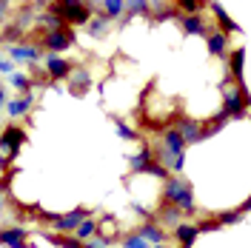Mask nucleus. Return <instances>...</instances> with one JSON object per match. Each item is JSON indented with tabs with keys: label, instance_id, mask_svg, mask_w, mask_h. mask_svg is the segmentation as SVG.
<instances>
[{
	"label": "nucleus",
	"instance_id": "nucleus-1",
	"mask_svg": "<svg viewBox=\"0 0 251 248\" xmlns=\"http://www.w3.org/2000/svg\"><path fill=\"white\" fill-rule=\"evenodd\" d=\"M163 202L186 211V214H194V191H191V183L180 180V177L163 180Z\"/></svg>",
	"mask_w": 251,
	"mask_h": 248
},
{
	"label": "nucleus",
	"instance_id": "nucleus-2",
	"mask_svg": "<svg viewBox=\"0 0 251 248\" xmlns=\"http://www.w3.org/2000/svg\"><path fill=\"white\" fill-rule=\"evenodd\" d=\"M49 12L57 15L60 20H66V23H72V26H77V23L92 20L94 9L83 0H63V3H49Z\"/></svg>",
	"mask_w": 251,
	"mask_h": 248
},
{
	"label": "nucleus",
	"instance_id": "nucleus-3",
	"mask_svg": "<svg viewBox=\"0 0 251 248\" xmlns=\"http://www.w3.org/2000/svg\"><path fill=\"white\" fill-rule=\"evenodd\" d=\"M246 109H249V86L240 83L237 89H226L223 94V111L228 120H243L246 117Z\"/></svg>",
	"mask_w": 251,
	"mask_h": 248
},
{
	"label": "nucleus",
	"instance_id": "nucleus-4",
	"mask_svg": "<svg viewBox=\"0 0 251 248\" xmlns=\"http://www.w3.org/2000/svg\"><path fill=\"white\" fill-rule=\"evenodd\" d=\"M160 157H163V166L166 163H177V160H186V143H183L177 128H166L163 131V151H160Z\"/></svg>",
	"mask_w": 251,
	"mask_h": 248
},
{
	"label": "nucleus",
	"instance_id": "nucleus-5",
	"mask_svg": "<svg viewBox=\"0 0 251 248\" xmlns=\"http://www.w3.org/2000/svg\"><path fill=\"white\" fill-rule=\"evenodd\" d=\"M20 146H26V131L17 128V125H6L0 131V151H6V154L15 160L20 154Z\"/></svg>",
	"mask_w": 251,
	"mask_h": 248
},
{
	"label": "nucleus",
	"instance_id": "nucleus-6",
	"mask_svg": "<svg viewBox=\"0 0 251 248\" xmlns=\"http://www.w3.org/2000/svg\"><path fill=\"white\" fill-rule=\"evenodd\" d=\"M86 217H92V211H89V208H83V205H77V208H72L69 214H57L51 225H54V231H57V234H69V231H75Z\"/></svg>",
	"mask_w": 251,
	"mask_h": 248
},
{
	"label": "nucleus",
	"instance_id": "nucleus-7",
	"mask_svg": "<svg viewBox=\"0 0 251 248\" xmlns=\"http://www.w3.org/2000/svg\"><path fill=\"white\" fill-rule=\"evenodd\" d=\"M69 46H75V31L69 26H60V29L43 34V49H49V51H66Z\"/></svg>",
	"mask_w": 251,
	"mask_h": 248
},
{
	"label": "nucleus",
	"instance_id": "nucleus-8",
	"mask_svg": "<svg viewBox=\"0 0 251 248\" xmlns=\"http://www.w3.org/2000/svg\"><path fill=\"white\" fill-rule=\"evenodd\" d=\"M43 66H46V72H49V77H51V80H66L69 74H72V72H75L72 60H66V57H57V54H46Z\"/></svg>",
	"mask_w": 251,
	"mask_h": 248
},
{
	"label": "nucleus",
	"instance_id": "nucleus-9",
	"mask_svg": "<svg viewBox=\"0 0 251 248\" xmlns=\"http://www.w3.org/2000/svg\"><path fill=\"white\" fill-rule=\"evenodd\" d=\"M205 46H208V54H211V57H223L226 49H228V37H226L223 31L208 26V31H205Z\"/></svg>",
	"mask_w": 251,
	"mask_h": 248
},
{
	"label": "nucleus",
	"instance_id": "nucleus-10",
	"mask_svg": "<svg viewBox=\"0 0 251 248\" xmlns=\"http://www.w3.org/2000/svg\"><path fill=\"white\" fill-rule=\"evenodd\" d=\"M177 131H180V137H183L186 146L200 143V120H194V117H183L180 125H177Z\"/></svg>",
	"mask_w": 251,
	"mask_h": 248
},
{
	"label": "nucleus",
	"instance_id": "nucleus-11",
	"mask_svg": "<svg viewBox=\"0 0 251 248\" xmlns=\"http://www.w3.org/2000/svg\"><path fill=\"white\" fill-rule=\"evenodd\" d=\"M117 231H120V225H117V220L111 217V214H106L103 220H97V234L94 237H100V240H106V243H114V237H117Z\"/></svg>",
	"mask_w": 251,
	"mask_h": 248
},
{
	"label": "nucleus",
	"instance_id": "nucleus-12",
	"mask_svg": "<svg viewBox=\"0 0 251 248\" xmlns=\"http://www.w3.org/2000/svg\"><path fill=\"white\" fill-rule=\"evenodd\" d=\"M174 237H177V246L180 248H191L194 240L200 237V231H197V225H191V223H180V225L174 228Z\"/></svg>",
	"mask_w": 251,
	"mask_h": 248
},
{
	"label": "nucleus",
	"instance_id": "nucleus-13",
	"mask_svg": "<svg viewBox=\"0 0 251 248\" xmlns=\"http://www.w3.org/2000/svg\"><path fill=\"white\" fill-rule=\"evenodd\" d=\"M180 17V29L186 31V34H203L208 31V26H205V20L200 15H177Z\"/></svg>",
	"mask_w": 251,
	"mask_h": 248
},
{
	"label": "nucleus",
	"instance_id": "nucleus-14",
	"mask_svg": "<svg viewBox=\"0 0 251 248\" xmlns=\"http://www.w3.org/2000/svg\"><path fill=\"white\" fill-rule=\"evenodd\" d=\"M31 106H34V97H31V94H20L17 100H6V111H9L12 117H23V114H29Z\"/></svg>",
	"mask_w": 251,
	"mask_h": 248
},
{
	"label": "nucleus",
	"instance_id": "nucleus-15",
	"mask_svg": "<svg viewBox=\"0 0 251 248\" xmlns=\"http://www.w3.org/2000/svg\"><path fill=\"white\" fill-rule=\"evenodd\" d=\"M0 246L26 248V231L23 228H0Z\"/></svg>",
	"mask_w": 251,
	"mask_h": 248
},
{
	"label": "nucleus",
	"instance_id": "nucleus-16",
	"mask_svg": "<svg viewBox=\"0 0 251 248\" xmlns=\"http://www.w3.org/2000/svg\"><path fill=\"white\" fill-rule=\"evenodd\" d=\"M243 66H246V51H243V49L231 51V60H228V72H231V80H234L237 86H240V83H246Z\"/></svg>",
	"mask_w": 251,
	"mask_h": 248
},
{
	"label": "nucleus",
	"instance_id": "nucleus-17",
	"mask_svg": "<svg viewBox=\"0 0 251 248\" xmlns=\"http://www.w3.org/2000/svg\"><path fill=\"white\" fill-rule=\"evenodd\" d=\"M134 234H137V237H143L146 243H151V246H160V243L166 240V231H163L157 223H146V225H140Z\"/></svg>",
	"mask_w": 251,
	"mask_h": 248
},
{
	"label": "nucleus",
	"instance_id": "nucleus-18",
	"mask_svg": "<svg viewBox=\"0 0 251 248\" xmlns=\"http://www.w3.org/2000/svg\"><path fill=\"white\" fill-rule=\"evenodd\" d=\"M226 123H228V117H226V114H217L214 120H205V123H200V140L214 137L217 131H223V128H226Z\"/></svg>",
	"mask_w": 251,
	"mask_h": 248
},
{
	"label": "nucleus",
	"instance_id": "nucleus-19",
	"mask_svg": "<svg viewBox=\"0 0 251 248\" xmlns=\"http://www.w3.org/2000/svg\"><path fill=\"white\" fill-rule=\"evenodd\" d=\"M12 60H29V63H34V60H40V49L37 46H12Z\"/></svg>",
	"mask_w": 251,
	"mask_h": 248
},
{
	"label": "nucleus",
	"instance_id": "nucleus-20",
	"mask_svg": "<svg viewBox=\"0 0 251 248\" xmlns=\"http://www.w3.org/2000/svg\"><path fill=\"white\" fill-rule=\"evenodd\" d=\"M208 9H211V12H214V17L220 20V26H223V34H226V31H240V26H237L234 20H231V17L226 15V9H223L220 3H211Z\"/></svg>",
	"mask_w": 251,
	"mask_h": 248
},
{
	"label": "nucleus",
	"instance_id": "nucleus-21",
	"mask_svg": "<svg viewBox=\"0 0 251 248\" xmlns=\"http://www.w3.org/2000/svg\"><path fill=\"white\" fill-rule=\"evenodd\" d=\"M149 163H151V149H149V146H143L140 154L131 157V163H128V166H131L134 174H146V166H149Z\"/></svg>",
	"mask_w": 251,
	"mask_h": 248
},
{
	"label": "nucleus",
	"instance_id": "nucleus-22",
	"mask_svg": "<svg viewBox=\"0 0 251 248\" xmlns=\"http://www.w3.org/2000/svg\"><path fill=\"white\" fill-rule=\"evenodd\" d=\"M94 234H97V220H94V217H86V220L77 225V228H75V240H80V243H83V240H92Z\"/></svg>",
	"mask_w": 251,
	"mask_h": 248
},
{
	"label": "nucleus",
	"instance_id": "nucleus-23",
	"mask_svg": "<svg viewBox=\"0 0 251 248\" xmlns=\"http://www.w3.org/2000/svg\"><path fill=\"white\" fill-rule=\"evenodd\" d=\"M69 77H72V94H83L92 86V77H89L86 72H72Z\"/></svg>",
	"mask_w": 251,
	"mask_h": 248
},
{
	"label": "nucleus",
	"instance_id": "nucleus-24",
	"mask_svg": "<svg viewBox=\"0 0 251 248\" xmlns=\"http://www.w3.org/2000/svg\"><path fill=\"white\" fill-rule=\"evenodd\" d=\"M49 243H54L57 248H83V243L80 240H75V237H66V234H43Z\"/></svg>",
	"mask_w": 251,
	"mask_h": 248
},
{
	"label": "nucleus",
	"instance_id": "nucleus-25",
	"mask_svg": "<svg viewBox=\"0 0 251 248\" xmlns=\"http://www.w3.org/2000/svg\"><path fill=\"white\" fill-rule=\"evenodd\" d=\"M180 217H183L180 208H174V205H160V223H163V225H166V223H177V225H180Z\"/></svg>",
	"mask_w": 251,
	"mask_h": 248
},
{
	"label": "nucleus",
	"instance_id": "nucleus-26",
	"mask_svg": "<svg viewBox=\"0 0 251 248\" xmlns=\"http://www.w3.org/2000/svg\"><path fill=\"white\" fill-rule=\"evenodd\" d=\"M177 6V12L183 9L186 15H200V9H205V3H200V0H180V3H174Z\"/></svg>",
	"mask_w": 251,
	"mask_h": 248
},
{
	"label": "nucleus",
	"instance_id": "nucleus-27",
	"mask_svg": "<svg viewBox=\"0 0 251 248\" xmlns=\"http://www.w3.org/2000/svg\"><path fill=\"white\" fill-rule=\"evenodd\" d=\"M126 9H128V15H149L151 3L149 0H131V3H126Z\"/></svg>",
	"mask_w": 251,
	"mask_h": 248
},
{
	"label": "nucleus",
	"instance_id": "nucleus-28",
	"mask_svg": "<svg viewBox=\"0 0 251 248\" xmlns=\"http://www.w3.org/2000/svg\"><path fill=\"white\" fill-rule=\"evenodd\" d=\"M240 217H243L240 208H237V211H220L217 214V225L220 228H223V225H234V223H240Z\"/></svg>",
	"mask_w": 251,
	"mask_h": 248
},
{
	"label": "nucleus",
	"instance_id": "nucleus-29",
	"mask_svg": "<svg viewBox=\"0 0 251 248\" xmlns=\"http://www.w3.org/2000/svg\"><path fill=\"white\" fill-rule=\"evenodd\" d=\"M103 9H106V17H120L123 15V9H126V3L123 0H106Z\"/></svg>",
	"mask_w": 251,
	"mask_h": 248
},
{
	"label": "nucleus",
	"instance_id": "nucleus-30",
	"mask_svg": "<svg viewBox=\"0 0 251 248\" xmlns=\"http://www.w3.org/2000/svg\"><path fill=\"white\" fill-rule=\"evenodd\" d=\"M12 86H15V89H20L23 94H29L31 77H26V74H20V72H17V74H12Z\"/></svg>",
	"mask_w": 251,
	"mask_h": 248
},
{
	"label": "nucleus",
	"instance_id": "nucleus-31",
	"mask_svg": "<svg viewBox=\"0 0 251 248\" xmlns=\"http://www.w3.org/2000/svg\"><path fill=\"white\" fill-rule=\"evenodd\" d=\"M40 23H46V26H49V31H54V29H60V26H66V23L60 20V17H57V15H51V12H46V15H40Z\"/></svg>",
	"mask_w": 251,
	"mask_h": 248
},
{
	"label": "nucleus",
	"instance_id": "nucleus-32",
	"mask_svg": "<svg viewBox=\"0 0 251 248\" xmlns=\"http://www.w3.org/2000/svg\"><path fill=\"white\" fill-rule=\"evenodd\" d=\"M146 171H149V174H154V177H160V180H169V171H166V166H160L157 160H151V163L146 166Z\"/></svg>",
	"mask_w": 251,
	"mask_h": 248
},
{
	"label": "nucleus",
	"instance_id": "nucleus-33",
	"mask_svg": "<svg viewBox=\"0 0 251 248\" xmlns=\"http://www.w3.org/2000/svg\"><path fill=\"white\" fill-rule=\"evenodd\" d=\"M123 248H149V243H146L143 237H137V234H131V237L123 240Z\"/></svg>",
	"mask_w": 251,
	"mask_h": 248
},
{
	"label": "nucleus",
	"instance_id": "nucleus-34",
	"mask_svg": "<svg viewBox=\"0 0 251 248\" xmlns=\"http://www.w3.org/2000/svg\"><path fill=\"white\" fill-rule=\"evenodd\" d=\"M114 128H117V134H120L123 140H137V131H131V128H128L126 123H120V120L114 123Z\"/></svg>",
	"mask_w": 251,
	"mask_h": 248
},
{
	"label": "nucleus",
	"instance_id": "nucleus-35",
	"mask_svg": "<svg viewBox=\"0 0 251 248\" xmlns=\"http://www.w3.org/2000/svg\"><path fill=\"white\" fill-rule=\"evenodd\" d=\"M20 37H23V29H20V26H9V29L3 31V40H6V43H9V40H20Z\"/></svg>",
	"mask_w": 251,
	"mask_h": 248
},
{
	"label": "nucleus",
	"instance_id": "nucleus-36",
	"mask_svg": "<svg viewBox=\"0 0 251 248\" xmlns=\"http://www.w3.org/2000/svg\"><path fill=\"white\" fill-rule=\"evenodd\" d=\"M197 231H200V234L220 231V225H217V220H205V223H200V225H197Z\"/></svg>",
	"mask_w": 251,
	"mask_h": 248
},
{
	"label": "nucleus",
	"instance_id": "nucleus-37",
	"mask_svg": "<svg viewBox=\"0 0 251 248\" xmlns=\"http://www.w3.org/2000/svg\"><path fill=\"white\" fill-rule=\"evenodd\" d=\"M103 26H106V15H97L92 20V34L97 31V34H103Z\"/></svg>",
	"mask_w": 251,
	"mask_h": 248
},
{
	"label": "nucleus",
	"instance_id": "nucleus-38",
	"mask_svg": "<svg viewBox=\"0 0 251 248\" xmlns=\"http://www.w3.org/2000/svg\"><path fill=\"white\" fill-rule=\"evenodd\" d=\"M180 12H177V6H169L166 12H157V20H172V17H177Z\"/></svg>",
	"mask_w": 251,
	"mask_h": 248
},
{
	"label": "nucleus",
	"instance_id": "nucleus-39",
	"mask_svg": "<svg viewBox=\"0 0 251 248\" xmlns=\"http://www.w3.org/2000/svg\"><path fill=\"white\" fill-rule=\"evenodd\" d=\"M6 169H9V163H6V157H3V151H0V174H6Z\"/></svg>",
	"mask_w": 251,
	"mask_h": 248
},
{
	"label": "nucleus",
	"instance_id": "nucleus-40",
	"mask_svg": "<svg viewBox=\"0 0 251 248\" xmlns=\"http://www.w3.org/2000/svg\"><path fill=\"white\" fill-rule=\"evenodd\" d=\"M0 72H12V60H0Z\"/></svg>",
	"mask_w": 251,
	"mask_h": 248
},
{
	"label": "nucleus",
	"instance_id": "nucleus-41",
	"mask_svg": "<svg viewBox=\"0 0 251 248\" xmlns=\"http://www.w3.org/2000/svg\"><path fill=\"white\" fill-rule=\"evenodd\" d=\"M3 106H6V89L0 86V109H3Z\"/></svg>",
	"mask_w": 251,
	"mask_h": 248
},
{
	"label": "nucleus",
	"instance_id": "nucleus-42",
	"mask_svg": "<svg viewBox=\"0 0 251 248\" xmlns=\"http://www.w3.org/2000/svg\"><path fill=\"white\" fill-rule=\"evenodd\" d=\"M6 9H9V3H6V0H3V3H0V12H6Z\"/></svg>",
	"mask_w": 251,
	"mask_h": 248
},
{
	"label": "nucleus",
	"instance_id": "nucleus-43",
	"mask_svg": "<svg viewBox=\"0 0 251 248\" xmlns=\"http://www.w3.org/2000/svg\"><path fill=\"white\" fill-rule=\"evenodd\" d=\"M3 205H6V200H3V191H0V211H3Z\"/></svg>",
	"mask_w": 251,
	"mask_h": 248
},
{
	"label": "nucleus",
	"instance_id": "nucleus-44",
	"mask_svg": "<svg viewBox=\"0 0 251 248\" xmlns=\"http://www.w3.org/2000/svg\"><path fill=\"white\" fill-rule=\"evenodd\" d=\"M154 248H166V246H154Z\"/></svg>",
	"mask_w": 251,
	"mask_h": 248
}]
</instances>
